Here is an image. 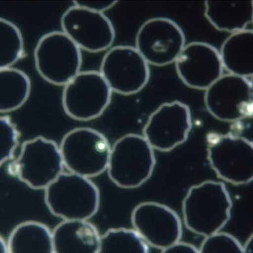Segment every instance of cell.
I'll use <instances>...</instances> for the list:
<instances>
[{
    "instance_id": "15",
    "label": "cell",
    "mask_w": 253,
    "mask_h": 253,
    "mask_svg": "<svg viewBox=\"0 0 253 253\" xmlns=\"http://www.w3.org/2000/svg\"><path fill=\"white\" fill-rule=\"evenodd\" d=\"M178 78L187 87L207 90L223 75L219 51L205 42L186 44L175 62Z\"/></svg>"
},
{
    "instance_id": "4",
    "label": "cell",
    "mask_w": 253,
    "mask_h": 253,
    "mask_svg": "<svg viewBox=\"0 0 253 253\" xmlns=\"http://www.w3.org/2000/svg\"><path fill=\"white\" fill-rule=\"evenodd\" d=\"M60 146L42 136L25 141L19 157L8 165L10 175L33 189H45L63 172Z\"/></svg>"
},
{
    "instance_id": "21",
    "label": "cell",
    "mask_w": 253,
    "mask_h": 253,
    "mask_svg": "<svg viewBox=\"0 0 253 253\" xmlns=\"http://www.w3.org/2000/svg\"><path fill=\"white\" fill-rule=\"evenodd\" d=\"M98 253H150L148 245L134 229L117 228L101 236Z\"/></svg>"
},
{
    "instance_id": "20",
    "label": "cell",
    "mask_w": 253,
    "mask_h": 253,
    "mask_svg": "<svg viewBox=\"0 0 253 253\" xmlns=\"http://www.w3.org/2000/svg\"><path fill=\"white\" fill-rule=\"evenodd\" d=\"M31 91V80L24 72L12 67L0 69V113L19 109Z\"/></svg>"
},
{
    "instance_id": "7",
    "label": "cell",
    "mask_w": 253,
    "mask_h": 253,
    "mask_svg": "<svg viewBox=\"0 0 253 253\" xmlns=\"http://www.w3.org/2000/svg\"><path fill=\"white\" fill-rule=\"evenodd\" d=\"M207 141L208 160L219 178L234 185L252 182V141L239 135L217 133H210Z\"/></svg>"
},
{
    "instance_id": "8",
    "label": "cell",
    "mask_w": 253,
    "mask_h": 253,
    "mask_svg": "<svg viewBox=\"0 0 253 253\" xmlns=\"http://www.w3.org/2000/svg\"><path fill=\"white\" fill-rule=\"evenodd\" d=\"M112 92L99 72H80L64 85L62 99L63 110L76 121H92L107 110Z\"/></svg>"
},
{
    "instance_id": "1",
    "label": "cell",
    "mask_w": 253,
    "mask_h": 253,
    "mask_svg": "<svg viewBox=\"0 0 253 253\" xmlns=\"http://www.w3.org/2000/svg\"><path fill=\"white\" fill-rule=\"evenodd\" d=\"M232 207L224 184L207 180L190 187L182 202L183 220L187 229L205 238L225 227Z\"/></svg>"
},
{
    "instance_id": "3",
    "label": "cell",
    "mask_w": 253,
    "mask_h": 253,
    "mask_svg": "<svg viewBox=\"0 0 253 253\" xmlns=\"http://www.w3.org/2000/svg\"><path fill=\"white\" fill-rule=\"evenodd\" d=\"M156 158L152 147L142 135L128 134L111 148L108 177L121 188H137L150 179Z\"/></svg>"
},
{
    "instance_id": "26",
    "label": "cell",
    "mask_w": 253,
    "mask_h": 253,
    "mask_svg": "<svg viewBox=\"0 0 253 253\" xmlns=\"http://www.w3.org/2000/svg\"><path fill=\"white\" fill-rule=\"evenodd\" d=\"M162 253H199V251L191 244L180 241L162 250Z\"/></svg>"
},
{
    "instance_id": "12",
    "label": "cell",
    "mask_w": 253,
    "mask_h": 253,
    "mask_svg": "<svg viewBox=\"0 0 253 253\" xmlns=\"http://www.w3.org/2000/svg\"><path fill=\"white\" fill-rule=\"evenodd\" d=\"M192 126L189 106L173 101L162 104L150 115L142 136L153 150L169 152L187 141Z\"/></svg>"
},
{
    "instance_id": "5",
    "label": "cell",
    "mask_w": 253,
    "mask_h": 253,
    "mask_svg": "<svg viewBox=\"0 0 253 253\" xmlns=\"http://www.w3.org/2000/svg\"><path fill=\"white\" fill-rule=\"evenodd\" d=\"M111 148L102 133L89 127L69 131L60 146L64 167L70 172L89 178L107 170Z\"/></svg>"
},
{
    "instance_id": "23",
    "label": "cell",
    "mask_w": 253,
    "mask_h": 253,
    "mask_svg": "<svg viewBox=\"0 0 253 253\" xmlns=\"http://www.w3.org/2000/svg\"><path fill=\"white\" fill-rule=\"evenodd\" d=\"M20 133L8 116L0 117V167L14 157Z\"/></svg>"
},
{
    "instance_id": "11",
    "label": "cell",
    "mask_w": 253,
    "mask_h": 253,
    "mask_svg": "<svg viewBox=\"0 0 253 253\" xmlns=\"http://www.w3.org/2000/svg\"><path fill=\"white\" fill-rule=\"evenodd\" d=\"M99 73L112 92L124 96L138 93L150 78V65L130 46L110 48L101 61Z\"/></svg>"
},
{
    "instance_id": "10",
    "label": "cell",
    "mask_w": 253,
    "mask_h": 253,
    "mask_svg": "<svg viewBox=\"0 0 253 253\" xmlns=\"http://www.w3.org/2000/svg\"><path fill=\"white\" fill-rule=\"evenodd\" d=\"M186 46L184 31L173 20L155 17L140 27L135 48L149 65L164 67L175 63Z\"/></svg>"
},
{
    "instance_id": "14",
    "label": "cell",
    "mask_w": 253,
    "mask_h": 253,
    "mask_svg": "<svg viewBox=\"0 0 253 253\" xmlns=\"http://www.w3.org/2000/svg\"><path fill=\"white\" fill-rule=\"evenodd\" d=\"M131 222L134 230L148 246L164 250L180 242L182 221L167 206L153 202L140 203L133 210Z\"/></svg>"
},
{
    "instance_id": "28",
    "label": "cell",
    "mask_w": 253,
    "mask_h": 253,
    "mask_svg": "<svg viewBox=\"0 0 253 253\" xmlns=\"http://www.w3.org/2000/svg\"><path fill=\"white\" fill-rule=\"evenodd\" d=\"M0 253H8L7 243L0 235Z\"/></svg>"
},
{
    "instance_id": "22",
    "label": "cell",
    "mask_w": 253,
    "mask_h": 253,
    "mask_svg": "<svg viewBox=\"0 0 253 253\" xmlns=\"http://www.w3.org/2000/svg\"><path fill=\"white\" fill-rule=\"evenodd\" d=\"M24 56V39L19 28L0 18V69L12 67Z\"/></svg>"
},
{
    "instance_id": "25",
    "label": "cell",
    "mask_w": 253,
    "mask_h": 253,
    "mask_svg": "<svg viewBox=\"0 0 253 253\" xmlns=\"http://www.w3.org/2000/svg\"><path fill=\"white\" fill-rule=\"evenodd\" d=\"M118 3L116 1H75L74 5L79 6L92 12L104 13Z\"/></svg>"
},
{
    "instance_id": "19",
    "label": "cell",
    "mask_w": 253,
    "mask_h": 253,
    "mask_svg": "<svg viewBox=\"0 0 253 253\" xmlns=\"http://www.w3.org/2000/svg\"><path fill=\"white\" fill-rule=\"evenodd\" d=\"M7 246L8 253H54L50 229L36 221L16 226L8 237Z\"/></svg>"
},
{
    "instance_id": "6",
    "label": "cell",
    "mask_w": 253,
    "mask_h": 253,
    "mask_svg": "<svg viewBox=\"0 0 253 253\" xmlns=\"http://www.w3.org/2000/svg\"><path fill=\"white\" fill-rule=\"evenodd\" d=\"M36 70L46 82L65 85L81 72V49L61 31H53L38 41L34 53Z\"/></svg>"
},
{
    "instance_id": "18",
    "label": "cell",
    "mask_w": 253,
    "mask_h": 253,
    "mask_svg": "<svg viewBox=\"0 0 253 253\" xmlns=\"http://www.w3.org/2000/svg\"><path fill=\"white\" fill-rule=\"evenodd\" d=\"M219 53L223 69L228 73L252 79L253 29L231 34L223 42Z\"/></svg>"
},
{
    "instance_id": "16",
    "label": "cell",
    "mask_w": 253,
    "mask_h": 253,
    "mask_svg": "<svg viewBox=\"0 0 253 253\" xmlns=\"http://www.w3.org/2000/svg\"><path fill=\"white\" fill-rule=\"evenodd\" d=\"M52 237L54 253H98L101 236L87 220H63Z\"/></svg>"
},
{
    "instance_id": "24",
    "label": "cell",
    "mask_w": 253,
    "mask_h": 253,
    "mask_svg": "<svg viewBox=\"0 0 253 253\" xmlns=\"http://www.w3.org/2000/svg\"><path fill=\"white\" fill-rule=\"evenodd\" d=\"M199 253H243V246L232 235L218 232L205 237Z\"/></svg>"
},
{
    "instance_id": "9",
    "label": "cell",
    "mask_w": 253,
    "mask_h": 253,
    "mask_svg": "<svg viewBox=\"0 0 253 253\" xmlns=\"http://www.w3.org/2000/svg\"><path fill=\"white\" fill-rule=\"evenodd\" d=\"M206 108L216 119L237 123L253 117L252 79L223 74L205 93Z\"/></svg>"
},
{
    "instance_id": "2",
    "label": "cell",
    "mask_w": 253,
    "mask_h": 253,
    "mask_svg": "<svg viewBox=\"0 0 253 253\" xmlns=\"http://www.w3.org/2000/svg\"><path fill=\"white\" fill-rule=\"evenodd\" d=\"M44 190L47 209L63 220H88L98 211L100 192L89 178L62 172Z\"/></svg>"
},
{
    "instance_id": "27",
    "label": "cell",
    "mask_w": 253,
    "mask_h": 253,
    "mask_svg": "<svg viewBox=\"0 0 253 253\" xmlns=\"http://www.w3.org/2000/svg\"><path fill=\"white\" fill-rule=\"evenodd\" d=\"M243 253H253V236L246 242L245 245L243 246Z\"/></svg>"
},
{
    "instance_id": "17",
    "label": "cell",
    "mask_w": 253,
    "mask_h": 253,
    "mask_svg": "<svg viewBox=\"0 0 253 253\" xmlns=\"http://www.w3.org/2000/svg\"><path fill=\"white\" fill-rule=\"evenodd\" d=\"M205 16L218 31L233 34L250 29L253 20V1H207Z\"/></svg>"
},
{
    "instance_id": "13",
    "label": "cell",
    "mask_w": 253,
    "mask_h": 253,
    "mask_svg": "<svg viewBox=\"0 0 253 253\" xmlns=\"http://www.w3.org/2000/svg\"><path fill=\"white\" fill-rule=\"evenodd\" d=\"M61 26L79 48L90 53L107 50L115 39L114 27L107 16L76 5L63 13Z\"/></svg>"
}]
</instances>
